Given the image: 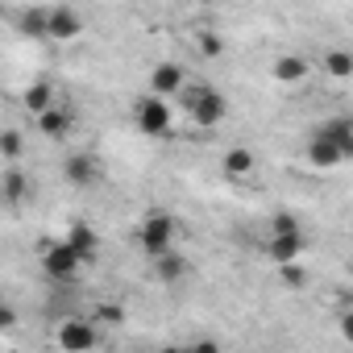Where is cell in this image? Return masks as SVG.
<instances>
[{
    "mask_svg": "<svg viewBox=\"0 0 353 353\" xmlns=\"http://www.w3.org/2000/svg\"><path fill=\"white\" fill-rule=\"evenodd\" d=\"M137 245L145 250V258L170 250V245H174V216H170V212H158V208L145 212V216L137 221Z\"/></svg>",
    "mask_w": 353,
    "mask_h": 353,
    "instance_id": "cell-1",
    "label": "cell"
},
{
    "mask_svg": "<svg viewBox=\"0 0 353 353\" xmlns=\"http://www.w3.org/2000/svg\"><path fill=\"white\" fill-rule=\"evenodd\" d=\"M133 125L145 133V137H162V133H170V104L162 100V96H154V92H145L137 104H133Z\"/></svg>",
    "mask_w": 353,
    "mask_h": 353,
    "instance_id": "cell-2",
    "label": "cell"
},
{
    "mask_svg": "<svg viewBox=\"0 0 353 353\" xmlns=\"http://www.w3.org/2000/svg\"><path fill=\"white\" fill-rule=\"evenodd\" d=\"M54 345L63 353H88L92 345H100V332H96V324L88 316H67L54 328Z\"/></svg>",
    "mask_w": 353,
    "mask_h": 353,
    "instance_id": "cell-3",
    "label": "cell"
},
{
    "mask_svg": "<svg viewBox=\"0 0 353 353\" xmlns=\"http://www.w3.org/2000/svg\"><path fill=\"white\" fill-rule=\"evenodd\" d=\"M79 258H75V250L67 245V241H50L46 250H42V270L54 279V283H71L75 274H79Z\"/></svg>",
    "mask_w": 353,
    "mask_h": 353,
    "instance_id": "cell-4",
    "label": "cell"
},
{
    "mask_svg": "<svg viewBox=\"0 0 353 353\" xmlns=\"http://www.w3.org/2000/svg\"><path fill=\"white\" fill-rule=\"evenodd\" d=\"M46 38L50 42H75V38H83V17L75 9H67V5L46 9Z\"/></svg>",
    "mask_w": 353,
    "mask_h": 353,
    "instance_id": "cell-5",
    "label": "cell"
},
{
    "mask_svg": "<svg viewBox=\"0 0 353 353\" xmlns=\"http://www.w3.org/2000/svg\"><path fill=\"white\" fill-rule=\"evenodd\" d=\"M188 117H192V125H200V129H216V125L229 117V100H225L216 88H208V92L188 108Z\"/></svg>",
    "mask_w": 353,
    "mask_h": 353,
    "instance_id": "cell-6",
    "label": "cell"
},
{
    "mask_svg": "<svg viewBox=\"0 0 353 353\" xmlns=\"http://www.w3.org/2000/svg\"><path fill=\"white\" fill-rule=\"evenodd\" d=\"M183 79H188V67L183 63H154V71H150V79H145V88L154 92V96H162V100H170L174 92L183 88Z\"/></svg>",
    "mask_w": 353,
    "mask_h": 353,
    "instance_id": "cell-7",
    "label": "cell"
},
{
    "mask_svg": "<svg viewBox=\"0 0 353 353\" xmlns=\"http://www.w3.org/2000/svg\"><path fill=\"white\" fill-rule=\"evenodd\" d=\"M150 270H154L158 283L174 287V283H183V279H188V258H183V254H174V245H170V250H162V254H150Z\"/></svg>",
    "mask_w": 353,
    "mask_h": 353,
    "instance_id": "cell-8",
    "label": "cell"
},
{
    "mask_svg": "<svg viewBox=\"0 0 353 353\" xmlns=\"http://www.w3.org/2000/svg\"><path fill=\"white\" fill-rule=\"evenodd\" d=\"M307 75H312V63H307L303 54H279V59L270 63V79L283 83V88H295V83H303Z\"/></svg>",
    "mask_w": 353,
    "mask_h": 353,
    "instance_id": "cell-9",
    "label": "cell"
},
{
    "mask_svg": "<svg viewBox=\"0 0 353 353\" xmlns=\"http://www.w3.org/2000/svg\"><path fill=\"white\" fill-rule=\"evenodd\" d=\"M349 158V150L345 145H336L328 133H316L312 141H307V162L312 166H320V170H332V166H341Z\"/></svg>",
    "mask_w": 353,
    "mask_h": 353,
    "instance_id": "cell-10",
    "label": "cell"
},
{
    "mask_svg": "<svg viewBox=\"0 0 353 353\" xmlns=\"http://www.w3.org/2000/svg\"><path fill=\"white\" fill-rule=\"evenodd\" d=\"M303 245H307V241H303L299 229H291V233H270V241H266V258L279 262V266H283V262H299V258H303Z\"/></svg>",
    "mask_w": 353,
    "mask_h": 353,
    "instance_id": "cell-11",
    "label": "cell"
},
{
    "mask_svg": "<svg viewBox=\"0 0 353 353\" xmlns=\"http://www.w3.org/2000/svg\"><path fill=\"white\" fill-rule=\"evenodd\" d=\"M34 125H38V133L42 137H67L71 133V125H75V117H71V108L67 104H50V108H42L38 117H34Z\"/></svg>",
    "mask_w": 353,
    "mask_h": 353,
    "instance_id": "cell-12",
    "label": "cell"
},
{
    "mask_svg": "<svg viewBox=\"0 0 353 353\" xmlns=\"http://www.w3.org/2000/svg\"><path fill=\"white\" fill-rule=\"evenodd\" d=\"M71 250H75V258L79 262H96V254H100V233L88 225V221H75L71 229H67V237H63Z\"/></svg>",
    "mask_w": 353,
    "mask_h": 353,
    "instance_id": "cell-13",
    "label": "cell"
},
{
    "mask_svg": "<svg viewBox=\"0 0 353 353\" xmlns=\"http://www.w3.org/2000/svg\"><path fill=\"white\" fill-rule=\"evenodd\" d=\"M63 174H67L71 188H92V183L100 179V162H96L92 154H67Z\"/></svg>",
    "mask_w": 353,
    "mask_h": 353,
    "instance_id": "cell-14",
    "label": "cell"
},
{
    "mask_svg": "<svg viewBox=\"0 0 353 353\" xmlns=\"http://www.w3.org/2000/svg\"><path fill=\"white\" fill-rule=\"evenodd\" d=\"M221 170L229 174L233 183H241V179H250V174L258 170V154H254V150H245V145H233V150H225Z\"/></svg>",
    "mask_w": 353,
    "mask_h": 353,
    "instance_id": "cell-15",
    "label": "cell"
},
{
    "mask_svg": "<svg viewBox=\"0 0 353 353\" xmlns=\"http://www.w3.org/2000/svg\"><path fill=\"white\" fill-rule=\"evenodd\" d=\"M59 96H54V88L46 83V79H38V83H30L26 92H21V108H26V117H38L42 108H50Z\"/></svg>",
    "mask_w": 353,
    "mask_h": 353,
    "instance_id": "cell-16",
    "label": "cell"
},
{
    "mask_svg": "<svg viewBox=\"0 0 353 353\" xmlns=\"http://www.w3.org/2000/svg\"><path fill=\"white\" fill-rule=\"evenodd\" d=\"M324 71H328V79L349 83V79H353V54H349V50H328V54H324Z\"/></svg>",
    "mask_w": 353,
    "mask_h": 353,
    "instance_id": "cell-17",
    "label": "cell"
},
{
    "mask_svg": "<svg viewBox=\"0 0 353 353\" xmlns=\"http://www.w3.org/2000/svg\"><path fill=\"white\" fill-rule=\"evenodd\" d=\"M88 320H92L96 328H117V324L125 320V307H121V303H96V307L88 312Z\"/></svg>",
    "mask_w": 353,
    "mask_h": 353,
    "instance_id": "cell-18",
    "label": "cell"
},
{
    "mask_svg": "<svg viewBox=\"0 0 353 353\" xmlns=\"http://www.w3.org/2000/svg\"><path fill=\"white\" fill-rule=\"evenodd\" d=\"M21 154H26L21 129H0V158H5V162H17Z\"/></svg>",
    "mask_w": 353,
    "mask_h": 353,
    "instance_id": "cell-19",
    "label": "cell"
},
{
    "mask_svg": "<svg viewBox=\"0 0 353 353\" xmlns=\"http://www.w3.org/2000/svg\"><path fill=\"white\" fill-rule=\"evenodd\" d=\"M26 196H30V174L13 166V170L5 174V200H13V204H17V200H26Z\"/></svg>",
    "mask_w": 353,
    "mask_h": 353,
    "instance_id": "cell-20",
    "label": "cell"
},
{
    "mask_svg": "<svg viewBox=\"0 0 353 353\" xmlns=\"http://www.w3.org/2000/svg\"><path fill=\"white\" fill-rule=\"evenodd\" d=\"M320 133H328V137H332L336 145H345V150L353 154V129H349V117H332V121H328V125H324Z\"/></svg>",
    "mask_w": 353,
    "mask_h": 353,
    "instance_id": "cell-21",
    "label": "cell"
},
{
    "mask_svg": "<svg viewBox=\"0 0 353 353\" xmlns=\"http://www.w3.org/2000/svg\"><path fill=\"white\" fill-rule=\"evenodd\" d=\"M17 26H21V34H30V38H46V9H26Z\"/></svg>",
    "mask_w": 353,
    "mask_h": 353,
    "instance_id": "cell-22",
    "label": "cell"
},
{
    "mask_svg": "<svg viewBox=\"0 0 353 353\" xmlns=\"http://www.w3.org/2000/svg\"><path fill=\"white\" fill-rule=\"evenodd\" d=\"M208 88H212V83H204V79H192V75H188V79H183V88L174 92V96H179V104H183V112H188V108H192V104H196Z\"/></svg>",
    "mask_w": 353,
    "mask_h": 353,
    "instance_id": "cell-23",
    "label": "cell"
},
{
    "mask_svg": "<svg viewBox=\"0 0 353 353\" xmlns=\"http://www.w3.org/2000/svg\"><path fill=\"white\" fill-rule=\"evenodd\" d=\"M196 50H200L204 59H221V54H225V38H221V34H200V38H196Z\"/></svg>",
    "mask_w": 353,
    "mask_h": 353,
    "instance_id": "cell-24",
    "label": "cell"
},
{
    "mask_svg": "<svg viewBox=\"0 0 353 353\" xmlns=\"http://www.w3.org/2000/svg\"><path fill=\"white\" fill-rule=\"evenodd\" d=\"M283 283H287L291 291H299V287L307 283V274H303V270H299L295 262H283Z\"/></svg>",
    "mask_w": 353,
    "mask_h": 353,
    "instance_id": "cell-25",
    "label": "cell"
},
{
    "mask_svg": "<svg viewBox=\"0 0 353 353\" xmlns=\"http://www.w3.org/2000/svg\"><path fill=\"white\" fill-rule=\"evenodd\" d=\"M291 229H299V225H295V216H287V212H279V216L270 221V233H291Z\"/></svg>",
    "mask_w": 353,
    "mask_h": 353,
    "instance_id": "cell-26",
    "label": "cell"
},
{
    "mask_svg": "<svg viewBox=\"0 0 353 353\" xmlns=\"http://www.w3.org/2000/svg\"><path fill=\"white\" fill-rule=\"evenodd\" d=\"M13 324H17V312H13L9 303H0V332H9Z\"/></svg>",
    "mask_w": 353,
    "mask_h": 353,
    "instance_id": "cell-27",
    "label": "cell"
},
{
    "mask_svg": "<svg viewBox=\"0 0 353 353\" xmlns=\"http://www.w3.org/2000/svg\"><path fill=\"white\" fill-rule=\"evenodd\" d=\"M204 5H212V0H204Z\"/></svg>",
    "mask_w": 353,
    "mask_h": 353,
    "instance_id": "cell-28",
    "label": "cell"
}]
</instances>
